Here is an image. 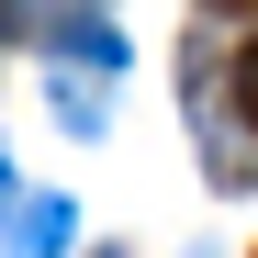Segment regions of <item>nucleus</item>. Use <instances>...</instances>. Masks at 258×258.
I'll use <instances>...</instances> for the list:
<instances>
[{
    "label": "nucleus",
    "instance_id": "1",
    "mask_svg": "<svg viewBox=\"0 0 258 258\" xmlns=\"http://www.w3.org/2000/svg\"><path fill=\"white\" fill-rule=\"evenodd\" d=\"M68 225H79V213L45 191V202H23L12 213V236H0V258H68Z\"/></svg>",
    "mask_w": 258,
    "mask_h": 258
},
{
    "label": "nucleus",
    "instance_id": "2",
    "mask_svg": "<svg viewBox=\"0 0 258 258\" xmlns=\"http://www.w3.org/2000/svg\"><path fill=\"white\" fill-rule=\"evenodd\" d=\"M45 45H56V56H90V68H123V34H112L101 12H45Z\"/></svg>",
    "mask_w": 258,
    "mask_h": 258
},
{
    "label": "nucleus",
    "instance_id": "3",
    "mask_svg": "<svg viewBox=\"0 0 258 258\" xmlns=\"http://www.w3.org/2000/svg\"><path fill=\"white\" fill-rule=\"evenodd\" d=\"M236 123H247V135H258V45L236 56Z\"/></svg>",
    "mask_w": 258,
    "mask_h": 258
},
{
    "label": "nucleus",
    "instance_id": "4",
    "mask_svg": "<svg viewBox=\"0 0 258 258\" xmlns=\"http://www.w3.org/2000/svg\"><path fill=\"white\" fill-rule=\"evenodd\" d=\"M0 213H12V157H0Z\"/></svg>",
    "mask_w": 258,
    "mask_h": 258
}]
</instances>
